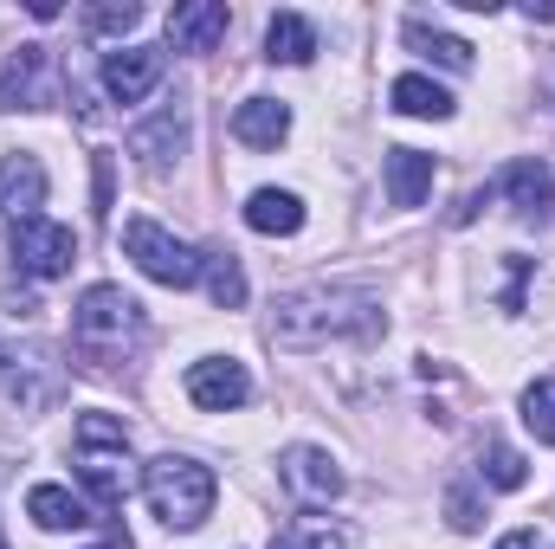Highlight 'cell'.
Instances as JSON below:
<instances>
[{"instance_id":"3957f363","label":"cell","mask_w":555,"mask_h":549,"mask_svg":"<svg viewBox=\"0 0 555 549\" xmlns=\"http://www.w3.org/2000/svg\"><path fill=\"white\" fill-rule=\"evenodd\" d=\"M72 452H78L85 491H91L104 511H117V505L130 498V485H137V472H130V426H124L117 413H78Z\"/></svg>"},{"instance_id":"4316f807","label":"cell","mask_w":555,"mask_h":549,"mask_svg":"<svg viewBox=\"0 0 555 549\" xmlns=\"http://www.w3.org/2000/svg\"><path fill=\"white\" fill-rule=\"evenodd\" d=\"M85 26H91V33H137V26H142V7H137V0L91 7V13H85Z\"/></svg>"},{"instance_id":"1f68e13d","label":"cell","mask_w":555,"mask_h":549,"mask_svg":"<svg viewBox=\"0 0 555 549\" xmlns=\"http://www.w3.org/2000/svg\"><path fill=\"white\" fill-rule=\"evenodd\" d=\"M0 549H7V544H0Z\"/></svg>"},{"instance_id":"484cf974","label":"cell","mask_w":555,"mask_h":549,"mask_svg":"<svg viewBox=\"0 0 555 549\" xmlns=\"http://www.w3.org/2000/svg\"><path fill=\"white\" fill-rule=\"evenodd\" d=\"M524 426L537 433V446H555V382H530L524 388Z\"/></svg>"},{"instance_id":"5bb4252c","label":"cell","mask_w":555,"mask_h":549,"mask_svg":"<svg viewBox=\"0 0 555 549\" xmlns=\"http://www.w3.org/2000/svg\"><path fill=\"white\" fill-rule=\"evenodd\" d=\"M227 26H233V13L220 0H188L168 13V46L175 52H214L227 39Z\"/></svg>"},{"instance_id":"e0dca14e","label":"cell","mask_w":555,"mask_h":549,"mask_svg":"<svg viewBox=\"0 0 555 549\" xmlns=\"http://www.w3.org/2000/svg\"><path fill=\"white\" fill-rule=\"evenodd\" d=\"M233 137L246 142V149H278V142L291 137V111L278 98H246L233 111Z\"/></svg>"},{"instance_id":"8992f818","label":"cell","mask_w":555,"mask_h":549,"mask_svg":"<svg viewBox=\"0 0 555 549\" xmlns=\"http://www.w3.org/2000/svg\"><path fill=\"white\" fill-rule=\"evenodd\" d=\"M124 253L142 266V278H155L168 291H188V284H201V272H207V253H194L188 240H175L155 220H124Z\"/></svg>"},{"instance_id":"5b68a950","label":"cell","mask_w":555,"mask_h":549,"mask_svg":"<svg viewBox=\"0 0 555 549\" xmlns=\"http://www.w3.org/2000/svg\"><path fill=\"white\" fill-rule=\"evenodd\" d=\"M0 395L20 413H46L59 395H65V362L39 343H13L0 336Z\"/></svg>"},{"instance_id":"cb8c5ba5","label":"cell","mask_w":555,"mask_h":549,"mask_svg":"<svg viewBox=\"0 0 555 549\" xmlns=\"http://www.w3.org/2000/svg\"><path fill=\"white\" fill-rule=\"evenodd\" d=\"M478 478H485V485H498V491H524L530 465H524V452H517V446L491 439V446H485V459H478Z\"/></svg>"},{"instance_id":"6da1fadb","label":"cell","mask_w":555,"mask_h":549,"mask_svg":"<svg viewBox=\"0 0 555 549\" xmlns=\"http://www.w3.org/2000/svg\"><path fill=\"white\" fill-rule=\"evenodd\" d=\"M266 330H272L278 349L310 356V349H330V343L388 336V310L369 284H297V291H278Z\"/></svg>"},{"instance_id":"ac0fdd59","label":"cell","mask_w":555,"mask_h":549,"mask_svg":"<svg viewBox=\"0 0 555 549\" xmlns=\"http://www.w3.org/2000/svg\"><path fill=\"white\" fill-rule=\"evenodd\" d=\"M433 194V155L426 149H388V201L420 207Z\"/></svg>"},{"instance_id":"8fae6325","label":"cell","mask_w":555,"mask_h":549,"mask_svg":"<svg viewBox=\"0 0 555 549\" xmlns=\"http://www.w3.org/2000/svg\"><path fill=\"white\" fill-rule=\"evenodd\" d=\"M162 72H168V52H155V46H117V52H104V91L117 104H142L162 85Z\"/></svg>"},{"instance_id":"9a60e30c","label":"cell","mask_w":555,"mask_h":549,"mask_svg":"<svg viewBox=\"0 0 555 549\" xmlns=\"http://www.w3.org/2000/svg\"><path fill=\"white\" fill-rule=\"evenodd\" d=\"M498 188L511 194V207H517L524 220H550L555 214V175L543 162H511V168L498 175Z\"/></svg>"},{"instance_id":"f1b7e54d","label":"cell","mask_w":555,"mask_h":549,"mask_svg":"<svg viewBox=\"0 0 555 549\" xmlns=\"http://www.w3.org/2000/svg\"><path fill=\"white\" fill-rule=\"evenodd\" d=\"M498 549H555L543 531H511V537H498Z\"/></svg>"},{"instance_id":"ffe728a7","label":"cell","mask_w":555,"mask_h":549,"mask_svg":"<svg viewBox=\"0 0 555 549\" xmlns=\"http://www.w3.org/2000/svg\"><path fill=\"white\" fill-rule=\"evenodd\" d=\"M246 227H253V233H272V240H291V233L304 227V201L284 194V188H259V194L246 201Z\"/></svg>"},{"instance_id":"ba28073f","label":"cell","mask_w":555,"mask_h":549,"mask_svg":"<svg viewBox=\"0 0 555 549\" xmlns=\"http://www.w3.org/2000/svg\"><path fill=\"white\" fill-rule=\"evenodd\" d=\"M278 478H284V491L304 505V511H323V505H336L343 498V465L323 452V446H291L284 459H278Z\"/></svg>"},{"instance_id":"7a4b0ae2","label":"cell","mask_w":555,"mask_h":549,"mask_svg":"<svg viewBox=\"0 0 555 549\" xmlns=\"http://www.w3.org/2000/svg\"><path fill=\"white\" fill-rule=\"evenodd\" d=\"M149 336V317L124 284H91L72 304V349L85 356V369H117L130 362Z\"/></svg>"},{"instance_id":"603a6c76","label":"cell","mask_w":555,"mask_h":549,"mask_svg":"<svg viewBox=\"0 0 555 549\" xmlns=\"http://www.w3.org/2000/svg\"><path fill=\"white\" fill-rule=\"evenodd\" d=\"M272 549H362V537H356L349 524H336V518H304V524H291Z\"/></svg>"},{"instance_id":"7402d4cb","label":"cell","mask_w":555,"mask_h":549,"mask_svg":"<svg viewBox=\"0 0 555 549\" xmlns=\"http://www.w3.org/2000/svg\"><path fill=\"white\" fill-rule=\"evenodd\" d=\"M401 39L414 46L420 59L446 65V72H472V46H465V39H452V33H439V26H426V20H408V26H401Z\"/></svg>"},{"instance_id":"f546056e","label":"cell","mask_w":555,"mask_h":549,"mask_svg":"<svg viewBox=\"0 0 555 549\" xmlns=\"http://www.w3.org/2000/svg\"><path fill=\"white\" fill-rule=\"evenodd\" d=\"M524 20H555V0H530V7H524Z\"/></svg>"},{"instance_id":"83f0119b","label":"cell","mask_w":555,"mask_h":549,"mask_svg":"<svg viewBox=\"0 0 555 549\" xmlns=\"http://www.w3.org/2000/svg\"><path fill=\"white\" fill-rule=\"evenodd\" d=\"M446 518H452V531H478V524H485L472 485H452V491H446Z\"/></svg>"},{"instance_id":"52a82bcc","label":"cell","mask_w":555,"mask_h":549,"mask_svg":"<svg viewBox=\"0 0 555 549\" xmlns=\"http://www.w3.org/2000/svg\"><path fill=\"white\" fill-rule=\"evenodd\" d=\"M13 259H20V272H33V278H65L78 266V233L46 220V214L13 220Z\"/></svg>"},{"instance_id":"4dcf8cb0","label":"cell","mask_w":555,"mask_h":549,"mask_svg":"<svg viewBox=\"0 0 555 549\" xmlns=\"http://www.w3.org/2000/svg\"><path fill=\"white\" fill-rule=\"evenodd\" d=\"M0 491H7V465H0Z\"/></svg>"},{"instance_id":"d6986e66","label":"cell","mask_w":555,"mask_h":549,"mask_svg":"<svg viewBox=\"0 0 555 549\" xmlns=\"http://www.w3.org/2000/svg\"><path fill=\"white\" fill-rule=\"evenodd\" d=\"M266 59L272 65H310L317 59V26L304 13H272L266 26Z\"/></svg>"},{"instance_id":"2e32d148","label":"cell","mask_w":555,"mask_h":549,"mask_svg":"<svg viewBox=\"0 0 555 549\" xmlns=\"http://www.w3.org/2000/svg\"><path fill=\"white\" fill-rule=\"evenodd\" d=\"M26 511H33L39 531H85V524H98L91 505H85L78 491H65V485H33V491H26Z\"/></svg>"},{"instance_id":"9c48e42d","label":"cell","mask_w":555,"mask_h":549,"mask_svg":"<svg viewBox=\"0 0 555 549\" xmlns=\"http://www.w3.org/2000/svg\"><path fill=\"white\" fill-rule=\"evenodd\" d=\"M52 52L46 46H13L0 65V111H46L52 104Z\"/></svg>"},{"instance_id":"4fadbf2b","label":"cell","mask_w":555,"mask_h":549,"mask_svg":"<svg viewBox=\"0 0 555 549\" xmlns=\"http://www.w3.org/2000/svg\"><path fill=\"white\" fill-rule=\"evenodd\" d=\"M46 207V162L33 149H13L0 162V214L7 220H33Z\"/></svg>"},{"instance_id":"44dd1931","label":"cell","mask_w":555,"mask_h":549,"mask_svg":"<svg viewBox=\"0 0 555 549\" xmlns=\"http://www.w3.org/2000/svg\"><path fill=\"white\" fill-rule=\"evenodd\" d=\"M395 111L401 117H426V124H446L452 117V91L446 85H433V78H420V72H408V78H395Z\"/></svg>"},{"instance_id":"7c38bea8","label":"cell","mask_w":555,"mask_h":549,"mask_svg":"<svg viewBox=\"0 0 555 549\" xmlns=\"http://www.w3.org/2000/svg\"><path fill=\"white\" fill-rule=\"evenodd\" d=\"M130 155H137V168L149 181H162V175L188 155V117H181V111H155L149 124L130 130Z\"/></svg>"},{"instance_id":"30bf717a","label":"cell","mask_w":555,"mask_h":549,"mask_svg":"<svg viewBox=\"0 0 555 549\" xmlns=\"http://www.w3.org/2000/svg\"><path fill=\"white\" fill-rule=\"evenodd\" d=\"M188 401L207 413H233L253 401V375H246V362L240 356H201L194 369H188Z\"/></svg>"},{"instance_id":"277c9868","label":"cell","mask_w":555,"mask_h":549,"mask_svg":"<svg viewBox=\"0 0 555 549\" xmlns=\"http://www.w3.org/2000/svg\"><path fill=\"white\" fill-rule=\"evenodd\" d=\"M214 491H220L214 472L188 452H162V459L142 465V498L168 531H201L214 518Z\"/></svg>"},{"instance_id":"d4e9b609","label":"cell","mask_w":555,"mask_h":549,"mask_svg":"<svg viewBox=\"0 0 555 549\" xmlns=\"http://www.w3.org/2000/svg\"><path fill=\"white\" fill-rule=\"evenodd\" d=\"M207 291H214V304L220 310H240L246 304V272H240V259L233 253H207Z\"/></svg>"}]
</instances>
